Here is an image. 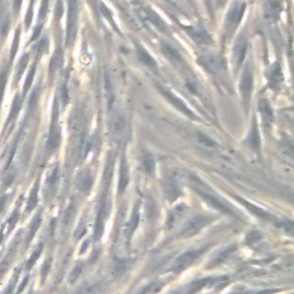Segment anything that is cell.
Listing matches in <instances>:
<instances>
[{
  "instance_id": "obj_1",
  "label": "cell",
  "mask_w": 294,
  "mask_h": 294,
  "mask_svg": "<svg viewBox=\"0 0 294 294\" xmlns=\"http://www.w3.org/2000/svg\"><path fill=\"white\" fill-rule=\"evenodd\" d=\"M246 11V4L242 2H237L232 4L230 10L225 17L224 23V34L227 37H231V36L236 33L237 28L240 24V22L245 14Z\"/></svg>"
},
{
  "instance_id": "obj_2",
  "label": "cell",
  "mask_w": 294,
  "mask_h": 294,
  "mask_svg": "<svg viewBox=\"0 0 294 294\" xmlns=\"http://www.w3.org/2000/svg\"><path fill=\"white\" fill-rule=\"evenodd\" d=\"M137 14L139 15L140 20H142L145 24L148 26H152L153 29H155L159 33H167V24L164 22V20L156 14L154 11H152L151 8L145 7V6H138L137 7Z\"/></svg>"
},
{
  "instance_id": "obj_3",
  "label": "cell",
  "mask_w": 294,
  "mask_h": 294,
  "mask_svg": "<svg viewBox=\"0 0 294 294\" xmlns=\"http://www.w3.org/2000/svg\"><path fill=\"white\" fill-rule=\"evenodd\" d=\"M198 62L210 74H221L225 69V60L222 56L216 53H207L199 57Z\"/></svg>"
},
{
  "instance_id": "obj_4",
  "label": "cell",
  "mask_w": 294,
  "mask_h": 294,
  "mask_svg": "<svg viewBox=\"0 0 294 294\" xmlns=\"http://www.w3.org/2000/svg\"><path fill=\"white\" fill-rule=\"evenodd\" d=\"M78 6L77 0H68V20H67V45H70L75 39L77 31Z\"/></svg>"
},
{
  "instance_id": "obj_5",
  "label": "cell",
  "mask_w": 294,
  "mask_h": 294,
  "mask_svg": "<svg viewBox=\"0 0 294 294\" xmlns=\"http://www.w3.org/2000/svg\"><path fill=\"white\" fill-rule=\"evenodd\" d=\"M253 85H254V79H253L252 67L250 65H246V67L244 68L240 84H239V89H240V93L245 105H250L251 102Z\"/></svg>"
},
{
  "instance_id": "obj_6",
  "label": "cell",
  "mask_w": 294,
  "mask_h": 294,
  "mask_svg": "<svg viewBox=\"0 0 294 294\" xmlns=\"http://www.w3.org/2000/svg\"><path fill=\"white\" fill-rule=\"evenodd\" d=\"M183 30L186 31V34L190 36L193 42H196L199 45H203V46H208V45L212 44L211 36L208 34V31L202 28V26L197 25H183Z\"/></svg>"
},
{
  "instance_id": "obj_7",
  "label": "cell",
  "mask_w": 294,
  "mask_h": 294,
  "mask_svg": "<svg viewBox=\"0 0 294 294\" xmlns=\"http://www.w3.org/2000/svg\"><path fill=\"white\" fill-rule=\"evenodd\" d=\"M60 140H61V133H60V128H59V125H58V102L56 101L54 102L51 130H49V136L47 140V151L49 153L56 151L59 146V144H60Z\"/></svg>"
},
{
  "instance_id": "obj_8",
  "label": "cell",
  "mask_w": 294,
  "mask_h": 294,
  "mask_svg": "<svg viewBox=\"0 0 294 294\" xmlns=\"http://www.w3.org/2000/svg\"><path fill=\"white\" fill-rule=\"evenodd\" d=\"M157 89H159V91L161 92L162 96H164L167 99V100H168L171 103V105H174L176 108H177L178 111L184 113V114L186 115V116L191 117V119H196V115H194L193 111L190 110V107L179 97H177L176 94H174L173 92L169 91L168 89L162 88L161 85H159V87H157Z\"/></svg>"
},
{
  "instance_id": "obj_9",
  "label": "cell",
  "mask_w": 294,
  "mask_h": 294,
  "mask_svg": "<svg viewBox=\"0 0 294 294\" xmlns=\"http://www.w3.org/2000/svg\"><path fill=\"white\" fill-rule=\"evenodd\" d=\"M203 250H194V251H189L184 254L180 255L177 260L175 261L174 263V270L175 271H182L184 269H186L188 266L194 263L199 257L203 254Z\"/></svg>"
},
{
  "instance_id": "obj_10",
  "label": "cell",
  "mask_w": 294,
  "mask_h": 294,
  "mask_svg": "<svg viewBox=\"0 0 294 294\" xmlns=\"http://www.w3.org/2000/svg\"><path fill=\"white\" fill-rule=\"evenodd\" d=\"M265 77L266 79H268V85L270 89H273V90L279 89L284 79L282 68H280L279 63L276 62L273 66L269 67V69L265 72Z\"/></svg>"
},
{
  "instance_id": "obj_11",
  "label": "cell",
  "mask_w": 294,
  "mask_h": 294,
  "mask_svg": "<svg viewBox=\"0 0 294 294\" xmlns=\"http://www.w3.org/2000/svg\"><path fill=\"white\" fill-rule=\"evenodd\" d=\"M161 52L164 54L167 60L170 61L176 67H184L185 61L177 48L168 43H161Z\"/></svg>"
},
{
  "instance_id": "obj_12",
  "label": "cell",
  "mask_w": 294,
  "mask_h": 294,
  "mask_svg": "<svg viewBox=\"0 0 294 294\" xmlns=\"http://www.w3.org/2000/svg\"><path fill=\"white\" fill-rule=\"evenodd\" d=\"M247 49H248L247 39L245 36H240V37L237 39V42L234 44L233 47V59L237 67L243 65V62L247 56Z\"/></svg>"
},
{
  "instance_id": "obj_13",
  "label": "cell",
  "mask_w": 294,
  "mask_h": 294,
  "mask_svg": "<svg viewBox=\"0 0 294 294\" xmlns=\"http://www.w3.org/2000/svg\"><path fill=\"white\" fill-rule=\"evenodd\" d=\"M194 190H196V191L198 192L199 196L205 199V200L209 203L211 207H214L215 209L222 211V212H225V214H231V210H230L229 208L224 205V203L221 202L219 199L212 196L211 193H207L205 190L199 189V188H194Z\"/></svg>"
},
{
  "instance_id": "obj_14",
  "label": "cell",
  "mask_w": 294,
  "mask_h": 294,
  "mask_svg": "<svg viewBox=\"0 0 294 294\" xmlns=\"http://www.w3.org/2000/svg\"><path fill=\"white\" fill-rule=\"evenodd\" d=\"M259 112L261 119L265 126H270L274 123V111L266 99H261L259 102Z\"/></svg>"
},
{
  "instance_id": "obj_15",
  "label": "cell",
  "mask_w": 294,
  "mask_h": 294,
  "mask_svg": "<svg viewBox=\"0 0 294 294\" xmlns=\"http://www.w3.org/2000/svg\"><path fill=\"white\" fill-rule=\"evenodd\" d=\"M136 52H137V58L139 59V61L142 62L145 67H147L148 69H151V70L157 69L156 61L153 59L151 54L142 46V45H137V47H136Z\"/></svg>"
},
{
  "instance_id": "obj_16",
  "label": "cell",
  "mask_w": 294,
  "mask_h": 294,
  "mask_svg": "<svg viewBox=\"0 0 294 294\" xmlns=\"http://www.w3.org/2000/svg\"><path fill=\"white\" fill-rule=\"evenodd\" d=\"M208 222H209V221L205 219V217H202V216L196 217V219H193L191 222L188 224V227H186V229L184 230L183 234L185 237L193 236V234H196L200 231L203 227H206Z\"/></svg>"
},
{
  "instance_id": "obj_17",
  "label": "cell",
  "mask_w": 294,
  "mask_h": 294,
  "mask_svg": "<svg viewBox=\"0 0 294 294\" xmlns=\"http://www.w3.org/2000/svg\"><path fill=\"white\" fill-rule=\"evenodd\" d=\"M283 11L282 3L279 0H268L265 5V15L270 20H278L280 13Z\"/></svg>"
},
{
  "instance_id": "obj_18",
  "label": "cell",
  "mask_w": 294,
  "mask_h": 294,
  "mask_svg": "<svg viewBox=\"0 0 294 294\" xmlns=\"http://www.w3.org/2000/svg\"><path fill=\"white\" fill-rule=\"evenodd\" d=\"M129 168L128 165H126L125 159L122 160V165H121V170H120V180H119V191L120 193L124 192V190L126 189L129 184Z\"/></svg>"
},
{
  "instance_id": "obj_19",
  "label": "cell",
  "mask_w": 294,
  "mask_h": 294,
  "mask_svg": "<svg viewBox=\"0 0 294 294\" xmlns=\"http://www.w3.org/2000/svg\"><path fill=\"white\" fill-rule=\"evenodd\" d=\"M247 143L250 145V147L255 150L256 152H260V136H259V131H257V126L255 121L253 122L252 125V130L250 132V136H248Z\"/></svg>"
},
{
  "instance_id": "obj_20",
  "label": "cell",
  "mask_w": 294,
  "mask_h": 294,
  "mask_svg": "<svg viewBox=\"0 0 294 294\" xmlns=\"http://www.w3.org/2000/svg\"><path fill=\"white\" fill-rule=\"evenodd\" d=\"M197 137H198L199 144H200L205 150H209V151L216 150L217 144L214 139L209 137V136H207L206 133H202V132H198Z\"/></svg>"
},
{
  "instance_id": "obj_21",
  "label": "cell",
  "mask_w": 294,
  "mask_h": 294,
  "mask_svg": "<svg viewBox=\"0 0 294 294\" xmlns=\"http://www.w3.org/2000/svg\"><path fill=\"white\" fill-rule=\"evenodd\" d=\"M62 62H63L62 52L60 51V49H58V51L54 53L51 63H49V74L53 75L54 72H57L59 69H60V67L62 66Z\"/></svg>"
},
{
  "instance_id": "obj_22",
  "label": "cell",
  "mask_w": 294,
  "mask_h": 294,
  "mask_svg": "<svg viewBox=\"0 0 294 294\" xmlns=\"http://www.w3.org/2000/svg\"><path fill=\"white\" fill-rule=\"evenodd\" d=\"M237 198V197H236ZM239 201H242V203L244 206H245L247 209H250L253 214H255L256 216H259L260 219H264V220H270L271 219V216L268 214V212L266 211H264V210H262V209H260V208H257V207H255V206H253L252 203H250V202H247V201H245V200H243L242 198H237Z\"/></svg>"
},
{
  "instance_id": "obj_23",
  "label": "cell",
  "mask_w": 294,
  "mask_h": 294,
  "mask_svg": "<svg viewBox=\"0 0 294 294\" xmlns=\"http://www.w3.org/2000/svg\"><path fill=\"white\" fill-rule=\"evenodd\" d=\"M212 282V279L210 278H205V279H200V280H197V282H194L193 284H191V286L188 289V294H196L197 292L200 291L203 287H206L207 285H209V283Z\"/></svg>"
},
{
  "instance_id": "obj_24",
  "label": "cell",
  "mask_w": 294,
  "mask_h": 294,
  "mask_svg": "<svg viewBox=\"0 0 294 294\" xmlns=\"http://www.w3.org/2000/svg\"><path fill=\"white\" fill-rule=\"evenodd\" d=\"M21 106H22V98L17 94V96L14 98V102L12 105V110L10 113V116H8V121L7 123H11V122L15 119L21 111Z\"/></svg>"
},
{
  "instance_id": "obj_25",
  "label": "cell",
  "mask_w": 294,
  "mask_h": 294,
  "mask_svg": "<svg viewBox=\"0 0 294 294\" xmlns=\"http://www.w3.org/2000/svg\"><path fill=\"white\" fill-rule=\"evenodd\" d=\"M142 162H143V166H144L145 170H146L147 173L152 174L153 171H154L155 161H154V157H153L150 153H145V154L143 155Z\"/></svg>"
},
{
  "instance_id": "obj_26",
  "label": "cell",
  "mask_w": 294,
  "mask_h": 294,
  "mask_svg": "<svg viewBox=\"0 0 294 294\" xmlns=\"http://www.w3.org/2000/svg\"><path fill=\"white\" fill-rule=\"evenodd\" d=\"M37 201H38V182H36L34 189L31 190V193H30V197L28 199V206H26V210L30 211L33 210L34 208L37 205Z\"/></svg>"
},
{
  "instance_id": "obj_27",
  "label": "cell",
  "mask_w": 294,
  "mask_h": 294,
  "mask_svg": "<svg viewBox=\"0 0 294 294\" xmlns=\"http://www.w3.org/2000/svg\"><path fill=\"white\" fill-rule=\"evenodd\" d=\"M138 220H139V214H138L137 210H135L132 216H131V220L129 221L128 228H126V231H125V236L128 238L131 237V234L135 232V230L138 225Z\"/></svg>"
},
{
  "instance_id": "obj_28",
  "label": "cell",
  "mask_w": 294,
  "mask_h": 294,
  "mask_svg": "<svg viewBox=\"0 0 294 294\" xmlns=\"http://www.w3.org/2000/svg\"><path fill=\"white\" fill-rule=\"evenodd\" d=\"M112 128H113V132L116 136H121L122 132L124 131V121L122 119L121 116H116L113 119V123H112Z\"/></svg>"
},
{
  "instance_id": "obj_29",
  "label": "cell",
  "mask_w": 294,
  "mask_h": 294,
  "mask_svg": "<svg viewBox=\"0 0 294 294\" xmlns=\"http://www.w3.org/2000/svg\"><path fill=\"white\" fill-rule=\"evenodd\" d=\"M92 184V178L89 173H84L78 177V186L83 191H88Z\"/></svg>"
},
{
  "instance_id": "obj_30",
  "label": "cell",
  "mask_w": 294,
  "mask_h": 294,
  "mask_svg": "<svg viewBox=\"0 0 294 294\" xmlns=\"http://www.w3.org/2000/svg\"><path fill=\"white\" fill-rule=\"evenodd\" d=\"M166 191L170 199H176L179 196V189L174 180H168L166 183Z\"/></svg>"
},
{
  "instance_id": "obj_31",
  "label": "cell",
  "mask_w": 294,
  "mask_h": 294,
  "mask_svg": "<svg viewBox=\"0 0 294 294\" xmlns=\"http://www.w3.org/2000/svg\"><path fill=\"white\" fill-rule=\"evenodd\" d=\"M7 76H8V68H4L2 72H0V106H2L4 92H5V88H6V83H7Z\"/></svg>"
},
{
  "instance_id": "obj_32",
  "label": "cell",
  "mask_w": 294,
  "mask_h": 294,
  "mask_svg": "<svg viewBox=\"0 0 294 294\" xmlns=\"http://www.w3.org/2000/svg\"><path fill=\"white\" fill-rule=\"evenodd\" d=\"M105 90L107 93V102L110 103V106H112L113 100H114V93H113L112 81L110 77H108V75L105 76Z\"/></svg>"
},
{
  "instance_id": "obj_33",
  "label": "cell",
  "mask_w": 294,
  "mask_h": 294,
  "mask_svg": "<svg viewBox=\"0 0 294 294\" xmlns=\"http://www.w3.org/2000/svg\"><path fill=\"white\" fill-rule=\"evenodd\" d=\"M35 72H36V65H34L33 67H31V69L29 70V74H28V76H26L24 88H23V97L25 96L26 92L29 91L31 84H33V81H34V77H35Z\"/></svg>"
},
{
  "instance_id": "obj_34",
  "label": "cell",
  "mask_w": 294,
  "mask_h": 294,
  "mask_svg": "<svg viewBox=\"0 0 294 294\" xmlns=\"http://www.w3.org/2000/svg\"><path fill=\"white\" fill-rule=\"evenodd\" d=\"M28 61H29V56L28 54H24L23 57L21 58L20 63H19V68H17V76H16V82H19L22 74H23L24 69L26 68V65H28Z\"/></svg>"
},
{
  "instance_id": "obj_35",
  "label": "cell",
  "mask_w": 294,
  "mask_h": 294,
  "mask_svg": "<svg viewBox=\"0 0 294 294\" xmlns=\"http://www.w3.org/2000/svg\"><path fill=\"white\" fill-rule=\"evenodd\" d=\"M43 252V244H39V246L37 247V250H36L34 253H33V255H31V257L29 259L28 261V263H26V268L30 269L31 266H33L35 264V262L38 260V257L40 255V253Z\"/></svg>"
},
{
  "instance_id": "obj_36",
  "label": "cell",
  "mask_w": 294,
  "mask_h": 294,
  "mask_svg": "<svg viewBox=\"0 0 294 294\" xmlns=\"http://www.w3.org/2000/svg\"><path fill=\"white\" fill-rule=\"evenodd\" d=\"M19 42H20V29H17L15 33L14 40H13L12 49H11V61H13V59H14L15 54L17 52V48H19Z\"/></svg>"
},
{
  "instance_id": "obj_37",
  "label": "cell",
  "mask_w": 294,
  "mask_h": 294,
  "mask_svg": "<svg viewBox=\"0 0 294 294\" xmlns=\"http://www.w3.org/2000/svg\"><path fill=\"white\" fill-rule=\"evenodd\" d=\"M161 287V285L157 284H150L147 285L146 287H144L142 291H139L137 294H153L159 291V288Z\"/></svg>"
},
{
  "instance_id": "obj_38",
  "label": "cell",
  "mask_w": 294,
  "mask_h": 294,
  "mask_svg": "<svg viewBox=\"0 0 294 294\" xmlns=\"http://www.w3.org/2000/svg\"><path fill=\"white\" fill-rule=\"evenodd\" d=\"M40 221H42V219H40V215H38L34 220V222H33V224H31V228H30V233H29V239H28V240H31V239H33V237L35 236L36 231H37V229L39 228V225H40Z\"/></svg>"
},
{
  "instance_id": "obj_39",
  "label": "cell",
  "mask_w": 294,
  "mask_h": 294,
  "mask_svg": "<svg viewBox=\"0 0 294 294\" xmlns=\"http://www.w3.org/2000/svg\"><path fill=\"white\" fill-rule=\"evenodd\" d=\"M38 98H39V89L38 88H36L34 90V92L31 93V96H30V101H29V110H31V108H35V106L37 105V102H38Z\"/></svg>"
},
{
  "instance_id": "obj_40",
  "label": "cell",
  "mask_w": 294,
  "mask_h": 294,
  "mask_svg": "<svg viewBox=\"0 0 294 294\" xmlns=\"http://www.w3.org/2000/svg\"><path fill=\"white\" fill-rule=\"evenodd\" d=\"M97 293V285H85L76 294H96Z\"/></svg>"
},
{
  "instance_id": "obj_41",
  "label": "cell",
  "mask_w": 294,
  "mask_h": 294,
  "mask_svg": "<svg viewBox=\"0 0 294 294\" xmlns=\"http://www.w3.org/2000/svg\"><path fill=\"white\" fill-rule=\"evenodd\" d=\"M47 7H48V0H43L39 10V20L45 19V16L47 14Z\"/></svg>"
},
{
  "instance_id": "obj_42",
  "label": "cell",
  "mask_w": 294,
  "mask_h": 294,
  "mask_svg": "<svg viewBox=\"0 0 294 294\" xmlns=\"http://www.w3.org/2000/svg\"><path fill=\"white\" fill-rule=\"evenodd\" d=\"M260 233L259 232H256V231H252L247 234V239H246V242L247 244H253V243H256V242H259L260 240Z\"/></svg>"
},
{
  "instance_id": "obj_43",
  "label": "cell",
  "mask_w": 294,
  "mask_h": 294,
  "mask_svg": "<svg viewBox=\"0 0 294 294\" xmlns=\"http://www.w3.org/2000/svg\"><path fill=\"white\" fill-rule=\"evenodd\" d=\"M33 8H34V0L30 3L29 10H28V13H26V16H25V25H26V26L30 25L31 20H33V14H34Z\"/></svg>"
},
{
  "instance_id": "obj_44",
  "label": "cell",
  "mask_w": 294,
  "mask_h": 294,
  "mask_svg": "<svg viewBox=\"0 0 294 294\" xmlns=\"http://www.w3.org/2000/svg\"><path fill=\"white\" fill-rule=\"evenodd\" d=\"M62 10H63L62 0H58L57 6H56V16H57V19H60V17H61Z\"/></svg>"
},
{
  "instance_id": "obj_45",
  "label": "cell",
  "mask_w": 294,
  "mask_h": 294,
  "mask_svg": "<svg viewBox=\"0 0 294 294\" xmlns=\"http://www.w3.org/2000/svg\"><path fill=\"white\" fill-rule=\"evenodd\" d=\"M46 48H47V39H43L42 42H40V43L38 44L37 52H38L39 54H42Z\"/></svg>"
},
{
  "instance_id": "obj_46",
  "label": "cell",
  "mask_w": 294,
  "mask_h": 294,
  "mask_svg": "<svg viewBox=\"0 0 294 294\" xmlns=\"http://www.w3.org/2000/svg\"><path fill=\"white\" fill-rule=\"evenodd\" d=\"M17 219H19V212L15 211V214H13L10 221H8V223H10V231H11V229H13V227H14V225L16 224Z\"/></svg>"
},
{
  "instance_id": "obj_47",
  "label": "cell",
  "mask_w": 294,
  "mask_h": 294,
  "mask_svg": "<svg viewBox=\"0 0 294 294\" xmlns=\"http://www.w3.org/2000/svg\"><path fill=\"white\" fill-rule=\"evenodd\" d=\"M61 101L65 103V105L68 101V92H67V88H66L65 84H63L62 88H61Z\"/></svg>"
},
{
  "instance_id": "obj_48",
  "label": "cell",
  "mask_w": 294,
  "mask_h": 294,
  "mask_svg": "<svg viewBox=\"0 0 294 294\" xmlns=\"http://www.w3.org/2000/svg\"><path fill=\"white\" fill-rule=\"evenodd\" d=\"M22 5V0H13V8H14V11L17 13L20 11Z\"/></svg>"
},
{
  "instance_id": "obj_49",
  "label": "cell",
  "mask_w": 294,
  "mask_h": 294,
  "mask_svg": "<svg viewBox=\"0 0 294 294\" xmlns=\"http://www.w3.org/2000/svg\"><path fill=\"white\" fill-rule=\"evenodd\" d=\"M40 30H42V26L38 25L37 28H36V30H35V33H34V35H33V38H31V40L37 39V37H38L39 34H40Z\"/></svg>"
},
{
  "instance_id": "obj_50",
  "label": "cell",
  "mask_w": 294,
  "mask_h": 294,
  "mask_svg": "<svg viewBox=\"0 0 294 294\" xmlns=\"http://www.w3.org/2000/svg\"><path fill=\"white\" fill-rule=\"evenodd\" d=\"M5 203H6V198L3 197L2 199H0V212L3 211L4 207H5Z\"/></svg>"
},
{
  "instance_id": "obj_51",
  "label": "cell",
  "mask_w": 294,
  "mask_h": 294,
  "mask_svg": "<svg viewBox=\"0 0 294 294\" xmlns=\"http://www.w3.org/2000/svg\"><path fill=\"white\" fill-rule=\"evenodd\" d=\"M3 238H4V230L0 229V243L3 242Z\"/></svg>"
},
{
  "instance_id": "obj_52",
  "label": "cell",
  "mask_w": 294,
  "mask_h": 294,
  "mask_svg": "<svg viewBox=\"0 0 294 294\" xmlns=\"http://www.w3.org/2000/svg\"><path fill=\"white\" fill-rule=\"evenodd\" d=\"M205 2H206V4H207L208 8H210V0H205Z\"/></svg>"
}]
</instances>
